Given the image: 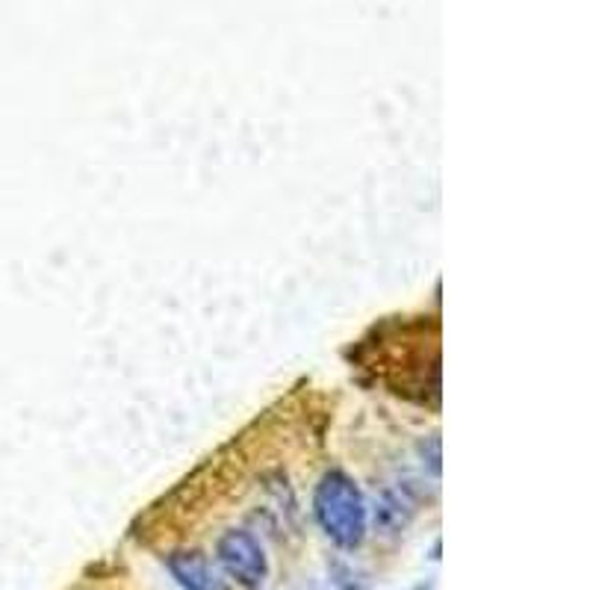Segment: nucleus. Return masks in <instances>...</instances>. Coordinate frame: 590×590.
I'll use <instances>...</instances> for the list:
<instances>
[{"label":"nucleus","instance_id":"1","mask_svg":"<svg viewBox=\"0 0 590 590\" xmlns=\"http://www.w3.org/2000/svg\"><path fill=\"white\" fill-rule=\"evenodd\" d=\"M313 517L334 546L352 553L364 544L369 508L357 482L343 470H328L313 491Z\"/></svg>","mask_w":590,"mask_h":590},{"label":"nucleus","instance_id":"3","mask_svg":"<svg viewBox=\"0 0 590 590\" xmlns=\"http://www.w3.org/2000/svg\"><path fill=\"white\" fill-rule=\"evenodd\" d=\"M165 570L183 590H225L210 561L199 549H178L165 558Z\"/></svg>","mask_w":590,"mask_h":590},{"label":"nucleus","instance_id":"4","mask_svg":"<svg viewBox=\"0 0 590 590\" xmlns=\"http://www.w3.org/2000/svg\"><path fill=\"white\" fill-rule=\"evenodd\" d=\"M414 511H417L414 508V502L401 491L384 493L378 508H375V528H378L382 535H399L401 528L408 526V519L414 517Z\"/></svg>","mask_w":590,"mask_h":590},{"label":"nucleus","instance_id":"5","mask_svg":"<svg viewBox=\"0 0 590 590\" xmlns=\"http://www.w3.org/2000/svg\"><path fill=\"white\" fill-rule=\"evenodd\" d=\"M331 581L336 590H369V581L364 579V572H357L348 564H334L331 567Z\"/></svg>","mask_w":590,"mask_h":590},{"label":"nucleus","instance_id":"6","mask_svg":"<svg viewBox=\"0 0 590 590\" xmlns=\"http://www.w3.org/2000/svg\"><path fill=\"white\" fill-rule=\"evenodd\" d=\"M414 590H431V584H419V588H414Z\"/></svg>","mask_w":590,"mask_h":590},{"label":"nucleus","instance_id":"2","mask_svg":"<svg viewBox=\"0 0 590 590\" xmlns=\"http://www.w3.org/2000/svg\"><path fill=\"white\" fill-rule=\"evenodd\" d=\"M216 558L239 588L260 590L269 579L266 549L248 528H227L216 540Z\"/></svg>","mask_w":590,"mask_h":590}]
</instances>
